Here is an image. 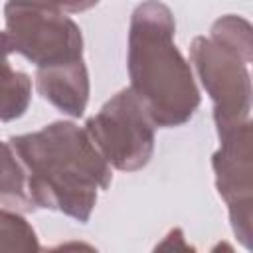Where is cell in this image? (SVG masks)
Masks as SVG:
<instances>
[{"mask_svg":"<svg viewBox=\"0 0 253 253\" xmlns=\"http://www.w3.org/2000/svg\"><path fill=\"white\" fill-rule=\"evenodd\" d=\"M190 61L213 103L217 132L231 130L251 121V59L213 42L196 36L190 43Z\"/></svg>","mask_w":253,"mask_h":253,"instance_id":"obj_5","label":"cell"},{"mask_svg":"<svg viewBox=\"0 0 253 253\" xmlns=\"http://www.w3.org/2000/svg\"><path fill=\"white\" fill-rule=\"evenodd\" d=\"M16 53L14 43L6 32H0V121L10 123L26 115L32 103V77L18 71L8 61Z\"/></svg>","mask_w":253,"mask_h":253,"instance_id":"obj_8","label":"cell"},{"mask_svg":"<svg viewBox=\"0 0 253 253\" xmlns=\"http://www.w3.org/2000/svg\"><path fill=\"white\" fill-rule=\"evenodd\" d=\"M85 130L103 158L117 170H142L154 154V125L130 87L121 89L97 115L89 117Z\"/></svg>","mask_w":253,"mask_h":253,"instance_id":"obj_4","label":"cell"},{"mask_svg":"<svg viewBox=\"0 0 253 253\" xmlns=\"http://www.w3.org/2000/svg\"><path fill=\"white\" fill-rule=\"evenodd\" d=\"M0 251H40L36 229L16 210H0Z\"/></svg>","mask_w":253,"mask_h":253,"instance_id":"obj_11","label":"cell"},{"mask_svg":"<svg viewBox=\"0 0 253 253\" xmlns=\"http://www.w3.org/2000/svg\"><path fill=\"white\" fill-rule=\"evenodd\" d=\"M10 144L26 168L34 206L87 223L99 192L113 182L111 164L87 130L71 121H55L36 132L10 136Z\"/></svg>","mask_w":253,"mask_h":253,"instance_id":"obj_1","label":"cell"},{"mask_svg":"<svg viewBox=\"0 0 253 253\" xmlns=\"http://www.w3.org/2000/svg\"><path fill=\"white\" fill-rule=\"evenodd\" d=\"M49 2L55 4L59 10H63L65 14H79L95 8L101 0H49Z\"/></svg>","mask_w":253,"mask_h":253,"instance_id":"obj_12","label":"cell"},{"mask_svg":"<svg viewBox=\"0 0 253 253\" xmlns=\"http://www.w3.org/2000/svg\"><path fill=\"white\" fill-rule=\"evenodd\" d=\"M219 148L211 156L215 188L227 206L235 237L251 249L253 237V123L217 132Z\"/></svg>","mask_w":253,"mask_h":253,"instance_id":"obj_6","label":"cell"},{"mask_svg":"<svg viewBox=\"0 0 253 253\" xmlns=\"http://www.w3.org/2000/svg\"><path fill=\"white\" fill-rule=\"evenodd\" d=\"M170 247H174V249H190V245L186 243L184 233H182V229H180V227L170 229V231H168V235L164 237V241L156 245V249H170Z\"/></svg>","mask_w":253,"mask_h":253,"instance_id":"obj_13","label":"cell"},{"mask_svg":"<svg viewBox=\"0 0 253 253\" xmlns=\"http://www.w3.org/2000/svg\"><path fill=\"white\" fill-rule=\"evenodd\" d=\"M36 89L57 111L73 119L83 117L91 93L85 61L67 67L36 71Z\"/></svg>","mask_w":253,"mask_h":253,"instance_id":"obj_7","label":"cell"},{"mask_svg":"<svg viewBox=\"0 0 253 253\" xmlns=\"http://www.w3.org/2000/svg\"><path fill=\"white\" fill-rule=\"evenodd\" d=\"M172 10L160 0L140 2L128 24L126 69L130 89L154 126L186 125L202 103L192 65L178 49Z\"/></svg>","mask_w":253,"mask_h":253,"instance_id":"obj_2","label":"cell"},{"mask_svg":"<svg viewBox=\"0 0 253 253\" xmlns=\"http://www.w3.org/2000/svg\"><path fill=\"white\" fill-rule=\"evenodd\" d=\"M4 22L14 49L36 71L85 61L81 28L49 0H6Z\"/></svg>","mask_w":253,"mask_h":253,"instance_id":"obj_3","label":"cell"},{"mask_svg":"<svg viewBox=\"0 0 253 253\" xmlns=\"http://www.w3.org/2000/svg\"><path fill=\"white\" fill-rule=\"evenodd\" d=\"M0 204L16 210L20 213L36 211L30 194H28V176L24 164L18 162L10 142L0 140Z\"/></svg>","mask_w":253,"mask_h":253,"instance_id":"obj_9","label":"cell"},{"mask_svg":"<svg viewBox=\"0 0 253 253\" xmlns=\"http://www.w3.org/2000/svg\"><path fill=\"white\" fill-rule=\"evenodd\" d=\"M210 38L253 61V30L245 18L235 14H225L217 18L211 24Z\"/></svg>","mask_w":253,"mask_h":253,"instance_id":"obj_10","label":"cell"}]
</instances>
